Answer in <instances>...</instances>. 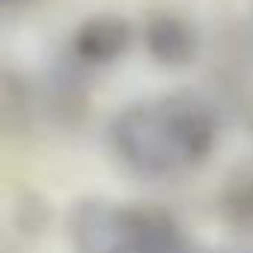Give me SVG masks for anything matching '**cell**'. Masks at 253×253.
<instances>
[{"label":"cell","instance_id":"obj_1","mask_svg":"<svg viewBox=\"0 0 253 253\" xmlns=\"http://www.w3.org/2000/svg\"><path fill=\"white\" fill-rule=\"evenodd\" d=\"M81 253H176L173 232L137 211L86 209L75 226Z\"/></svg>","mask_w":253,"mask_h":253}]
</instances>
